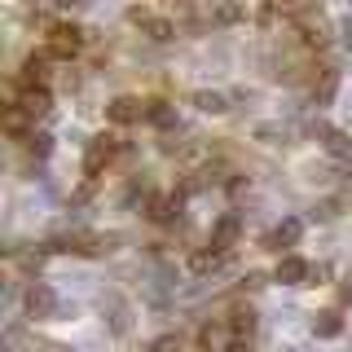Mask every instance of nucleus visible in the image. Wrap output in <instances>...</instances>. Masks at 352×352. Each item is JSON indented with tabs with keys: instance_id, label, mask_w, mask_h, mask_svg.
<instances>
[{
	"instance_id": "nucleus-1",
	"label": "nucleus",
	"mask_w": 352,
	"mask_h": 352,
	"mask_svg": "<svg viewBox=\"0 0 352 352\" xmlns=\"http://www.w3.org/2000/svg\"><path fill=\"white\" fill-rule=\"evenodd\" d=\"M80 49H84V31L75 27V22H53L49 27V58L71 62Z\"/></svg>"
},
{
	"instance_id": "nucleus-2",
	"label": "nucleus",
	"mask_w": 352,
	"mask_h": 352,
	"mask_svg": "<svg viewBox=\"0 0 352 352\" xmlns=\"http://www.w3.org/2000/svg\"><path fill=\"white\" fill-rule=\"evenodd\" d=\"M27 313L36 317V322H53L58 317V291H53L49 282H36V286H27Z\"/></svg>"
},
{
	"instance_id": "nucleus-3",
	"label": "nucleus",
	"mask_w": 352,
	"mask_h": 352,
	"mask_svg": "<svg viewBox=\"0 0 352 352\" xmlns=\"http://www.w3.org/2000/svg\"><path fill=\"white\" fill-rule=\"evenodd\" d=\"M115 150H119V137H110V132H102V137L88 141V150H84V176H88V181L115 159Z\"/></svg>"
},
{
	"instance_id": "nucleus-4",
	"label": "nucleus",
	"mask_w": 352,
	"mask_h": 352,
	"mask_svg": "<svg viewBox=\"0 0 352 352\" xmlns=\"http://www.w3.org/2000/svg\"><path fill=\"white\" fill-rule=\"evenodd\" d=\"M238 234H242V216H238V212H225V216L212 225V238H207V247L220 251V256H229V247L238 242Z\"/></svg>"
},
{
	"instance_id": "nucleus-5",
	"label": "nucleus",
	"mask_w": 352,
	"mask_h": 352,
	"mask_svg": "<svg viewBox=\"0 0 352 352\" xmlns=\"http://www.w3.org/2000/svg\"><path fill=\"white\" fill-rule=\"evenodd\" d=\"M106 119L110 124H137V119H146V102H137V97H110L106 102Z\"/></svg>"
},
{
	"instance_id": "nucleus-6",
	"label": "nucleus",
	"mask_w": 352,
	"mask_h": 352,
	"mask_svg": "<svg viewBox=\"0 0 352 352\" xmlns=\"http://www.w3.org/2000/svg\"><path fill=\"white\" fill-rule=\"evenodd\" d=\"M44 75H49V53H31V58L22 62V71L14 75L18 93L22 88H44Z\"/></svg>"
},
{
	"instance_id": "nucleus-7",
	"label": "nucleus",
	"mask_w": 352,
	"mask_h": 352,
	"mask_svg": "<svg viewBox=\"0 0 352 352\" xmlns=\"http://www.w3.org/2000/svg\"><path fill=\"white\" fill-rule=\"evenodd\" d=\"M308 273H313V264L300 260V256H282L278 269H273V278H278L282 286H308Z\"/></svg>"
},
{
	"instance_id": "nucleus-8",
	"label": "nucleus",
	"mask_w": 352,
	"mask_h": 352,
	"mask_svg": "<svg viewBox=\"0 0 352 352\" xmlns=\"http://www.w3.org/2000/svg\"><path fill=\"white\" fill-rule=\"evenodd\" d=\"M181 207H185V194H154L146 203V212H150V220H159V225H172V220L181 216Z\"/></svg>"
},
{
	"instance_id": "nucleus-9",
	"label": "nucleus",
	"mask_w": 352,
	"mask_h": 352,
	"mask_svg": "<svg viewBox=\"0 0 352 352\" xmlns=\"http://www.w3.org/2000/svg\"><path fill=\"white\" fill-rule=\"evenodd\" d=\"M198 348H203V352H229V348H234V330H229V322L225 326L207 322L203 330H198Z\"/></svg>"
},
{
	"instance_id": "nucleus-10",
	"label": "nucleus",
	"mask_w": 352,
	"mask_h": 352,
	"mask_svg": "<svg viewBox=\"0 0 352 352\" xmlns=\"http://www.w3.org/2000/svg\"><path fill=\"white\" fill-rule=\"evenodd\" d=\"M308 326H313L317 339H339V335H344V317H339L335 308H322V313H313V322H308Z\"/></svg>"
},
{
	"instance_id": "nucleus-11",
	"label": "nucleus",
	"mask_w": 352,
	"mask_h": 352,
	"mask_svg": "<svg viewBox=\"0 0 352 352\" xmlns=\"http://www.w3.org/2000/svg\"><path fill=\"white\" fill-rule=\"evenodd\" d=\"M300 238H304V220H300V216H286L282 225L269 234V247H295Z\"/></svg>"
},
{
	"instance_id": "nucleus-12",
	"label": "nucleus",
	"mask_w": 352,
	"mask_h": 352,
	"mask_svg": "<svg viewBox=\"0 0 352 352\" xmlns=\"http://www.w3.org/2000/svg\"><path fill=\"white\" fill-rule=\"evenodd\" d=\"M18 106L27 110L31 119H36V115H49L53 97H49V88H22V93H18Z\"/></svg>"
},
{
	"instance_id": "nucleus-13",
	"label": "nucleus",
	"mask_w": 352,
	"mask_h": 352,
	"mask_svg": "<svg viewBox=\"0 0 352 352\" xmlns=\"http://www.w3.org/2000/svg\"><path fill=\"white\" fill-rule=\"evenodd\" d=\"M335 93H339V71H330V66H322V80L313 84V97H317V106H330V102H335Z\"/></svg>"
},
{
	"instance_id": "nucleus-14",
	"label": "nucleus",
	"mask_w": 352,
	"mask_h": 352,
	"mask_svg": "<svg viewBox=\"0 0 352 352\" xmlns=\"http://www.w3.org/2000/svg\"><path fill=\"white\" fill-rule=\"evenodd\" d=\"M190 102H194L198 110H203V115H225V110H229V97H225V93H212V88H203V93H194Z\"/></svg>"
},
{
	"instance_id": "nucleus-15",
	"label": "nucleus",
	"mask_w": 352,
	"mask_h": 352,
	"mask_svg": "<svg viewBox=\"0 0 352 352\" xmlns=\"http://www.w3.org/2000/svg\"><path fill=\"white\" fill-rule=\"evenodd\" d=\"M212 18L220 22V27H234V22H247V5H242V0H220Z\"/></svg>"
},
{
	"instance_id": "nucleus-16",
	"label": "nucleus",
	"mask_w": 352,
	"mask_h": 352,
	"mask_svg": "<svg viewBox=\"0 0 352 352\" xmlns=\"http://www.w3.org/2000/svg\"><path fill=\"white\" fill-rule=\"evenodd\" d=\"M317 132H322V146H326V154H335V159H344V154H352V141L344 137V132H335V128H322V124H317Z\"/></svg>"
},
{
	"instance_id": "nucleus-17",
	"label": "nucleus",
	"mask_w": 352,
	"mask_h": 352,
	"mask_svg": "<svg viewBox=\"0 0 352 352\" xmlns=\"http://www.w3.org/2000/svg\"><path fill=\"white\" fill-rule=\"evenodd\" d=\"M146 119L154 128H176V110L168 102H146Z\"/></svg>"
},
{
	"instance_id": "nucleus-18",
	"label": "nucleus",
	"mask_w": 352,
	"mask_h": 352,
	"mask_svg": "<svg viewBox=\"0 0 352 352\" xmlns=\"http://www.w3.org/2000/svg\"><path fill=\"white\" fill-rule=\"evenodd\" d=\"M27 110H22V106H9L5 110V132H9V137H22V141H27L31 137V132H27Z\"/></svg>"
},
{
	"instance_id": "nucleus-19",
	"label": "nucleus",
	"mask_w": 352,
	"mask_h": 352,
	"mask_svg": "<svg viewBox=\"0 0 352 352\" xmlns=\"http://www.w3.org/2000/svg\"><path fill=\"white\" fill-rule=\"evenodd\" d=\"M141 31H146L150 40H159V44H163V40H172V36H176V22H168V18H146V22H141Z\"/></svg>"
},
{
	"instance_id": "nucleus-20",
	"label": "nucleus",
	"mask_w": 352,
	"mask_h": 352,
	"mask_svg": "<svg viewBox=\"0 0 352 352\" xmlns=\"http://www.w3.org/2000/svg\"><path fill=\"white\" fill-rule=\"evenodd\" d=\"M229 330H234V339L251 335V330H256V313H251V308H234V313H229Z\"/></svg>"
},
{
	"instance_id": "nucleus-21",
	"label": "nucleus",
	"mask_w": 352,
	"mask_h": 352,
	"mask_svg": "<svg viewBox=\"0 0 352 352\" xmlns=\"http://www.w3.org/2000/svg\"><path fill=\"white\" fill-rule=\"evenodd\" d=\"M220 264H225V256H220V251H194L190 269H194V273H216Z\"/></svg>"
},
{
	"instance_id": "nucleus-22",
	"label": "nucleus",
	"mask_w": 352,
	"mask_h": 352,
	"mask_svg": "<svg viewBox=\"0 0 352 352\" xmlns=\"http://www.w3.org/2000/svg\"><path fill=\"white\" fill-rule=\"evenodd\" d=\"M27 150L36 154V159H44V154L53 150V137H49V132H31V137H27Z\"/></svg>"
},
{
	"instance_id": "nucleus-23",
	"label": "nucleus",
	"mask_w": 352,
	"mask_h": 352,
	"mask_svg": "<svg viewBox=\"0 0 352 352\" xmlns=\"http://www.w3.org/2000/svg\"><path fill=\"white\" fill-rule=\"evenodd\" d=\"M150 352H181V339H176V335H159L150 344Z\"/></svg>"
},
{
	"instance_id": "nucleus-24",
	"label": "nucleus",
	"mask_w": 352,
	"mask_h": 352,
	"mask_svg": "<svg viewBox=\"0 0 352 352\" xmlns=\"http://www.w3.org/2000/svg\"><path fill=\"white\" fill-rule=\"evenodd\" d=\"M75 5H84V0H58V9H75Z\"/></svg>"
},
{
	"instance_id": "nucleus-25",
	"label": "nucleus",
	"mask_w": 352,
	"mask_h": 352,
	"mask_svg": "<svg viewBox=\"0 0 352 352\" xmlns=\"http://www.w3.org/2000/svg\"><path fill=\"white\" fill-rule=\"evenodd\" d=\"M344 40H348V44H352V18H348V22H344Z\"/></svg>"
},
{
	"instance_id": "nucleus-26",
	"label": "nucleus",
	"mask_w": 352,
	"mask_h": 352,
	"mask_svg": "<svg viewBox=\"0 0 352 352\" xmlns=\"http://www.w3.org/2000/svg\"><path fill=\"white\" fill-rule=\"evenodd\" d=\"M229 352H256V348H251V344H234V348H229Z\"/></svg>"
},
{
	"instance_id": "nucleus-27",
	"label": "nucleus",
	"mask_w": 352,
	"mask_h": 352,
	"mask_svg": "<svg viewBox=\"0 0 352 352\" xmlns=\"http://www.w3.org/2000/svg\"><path fill=\"white\" fill-rule=\"evenodd\" d=\"M348 352H352V348H348Z\"/></svg>"
}]
</instances>
